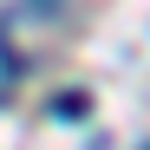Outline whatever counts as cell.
Segmentation results:
<instances>
[{"label":"cell","mask_w":150,"mask_h":150,"mask_svg":"<svg viewBox=\"0 0 150 150\" xmlns=\"http://www.w3.org/2000/svg\"><path fill=\"white\" fill-rule=\"evenodd\" d=\"M91 111V91H59L52 98V117H85Z\"/></svg>","instance_id":"obj_1"}]
</instances>
